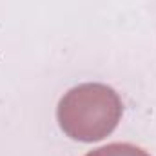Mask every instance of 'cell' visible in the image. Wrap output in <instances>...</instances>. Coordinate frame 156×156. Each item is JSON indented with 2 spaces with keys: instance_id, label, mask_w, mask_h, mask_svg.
<instances>
[{
  "instance_id": "obj_1",
  "label": "cell",
  "mask_w": 156,
  "mask_h": 156,
  "mask_svg": "<svg viewBox=\"0 0 156 156\" xmlns=\"http://www.w3.org/2000/svg\"><path fill=\"white\" fill-rule=\"evenodd\" d=\"M123 105L118 93L96 82L69 89L58 102L56 118L60 129L76 142H100L116 129Z\"/></svg>"
},
{
  "instance_id": "obj_2",
  "label": "cell",
  "mask_w": 156,
  "mask_h": 156,
  "mask_svg": "<svg viewBox=\"0 0 156 156\" xmlns=\"http://www.w3.org/2000/svg\"><path fill=\"white\" fill-rule=\"evenodd\" d=\"M85 156H151L142 147H136L133 144H109L104 147H98L94 151H89Z\"/></svg>"
}]
</instances>
